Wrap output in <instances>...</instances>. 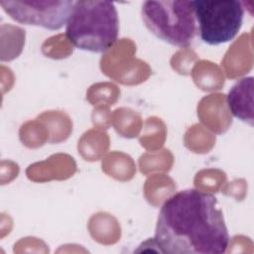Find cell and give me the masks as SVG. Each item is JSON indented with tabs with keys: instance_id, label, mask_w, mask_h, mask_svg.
I'll list each match as a JSON object with an SVG mask.
<instances>
[{
	"instance_id": "obj_1",
	"label": "cell",
	"mask_w": 254,
	"mask_h": 254,
	"mask_svg": "<svg viewBox=\"0 0 254 254\" xmlns=\"http://www.w3.org/2000/svg\"><path fill=\"white\" fill-rule=\"evenodd\" d=\"M151 244L168 254L226 252L229 235L216 197L195 189L169 196L158 213Z\"/></svg>"
},
{
	"instance_id": "obj_2",
	"label": "cell",
	"mask_w": 254,
	"mask_h": 254,
	"mask_svg": "<svg viewBox=\"0 0 254 254\" xmlns=\"http://www.w3.org/2000/svg\"><path fill=\"white\" fill-rule=\"evenodd\" d=\"M119 17L110 1H74L65 24L67 40L78 50L104 53L118 38Z\"/></svg>"
},
{
	"instance_id": "obj_3",
	"label": "cell",
	"mask_w": 254,
	"mask_h": 254,
	"mask_svg": "<svg viewBox=\"0 0 254 254\" xmlns=\"http://www.w3.org/2000/svg\"><path fill=\"white\" fill-rule=\"evenodd\" d=\"M141 16L150 33L172 46L187 47L196 34L193 1H145Z\"/></svg>"
},
{
	"instance_id": "obj_4",
	"label": "cell",
	"mask_w": 254,
	"mask_h": 254,
	"mask_svg": "<svg viewBox=\"0 0 254 254\" xmlns=\"http://www.w3.org/2000/svg\"><path fill=\"white\" fill-rule=\"evenodd\" d=\"M196 33L209 46L232 41L243 23L244 8L237 0L193 1Z\"/></svg>"
},
{
	"instance_id": "obj_5",
	"label": "cell",
	"mask_w": 254,
	"mask_h": 254,
	"mask_svg": "<svg viewBox=\"0 0 254 254\" xmlns=\"http://www.w3.org/2000/svg\"><path fill=\"white\" fill-rule=\"evenodd\" d=\"M74 1L1 0L3 11L14 21L56 31L65 26Z\"/></svg>"
},
{
	"instance_id": "obj_6",
	"label": "cell",
	"mask_w": 254,
	"mask_h": 254,
	"mask_svg": "<svg viewBox=\"0 0 254 254\" xmlns=\"http://www.w3.org/2000/svg\"><path fill=\"white\" fill-rule=\"evenodd\" d=\"M253 87L252 76L242 77L231 86L226 97L231 114L250 126L254 123Z\"/></svg>"
}]
</instances>
